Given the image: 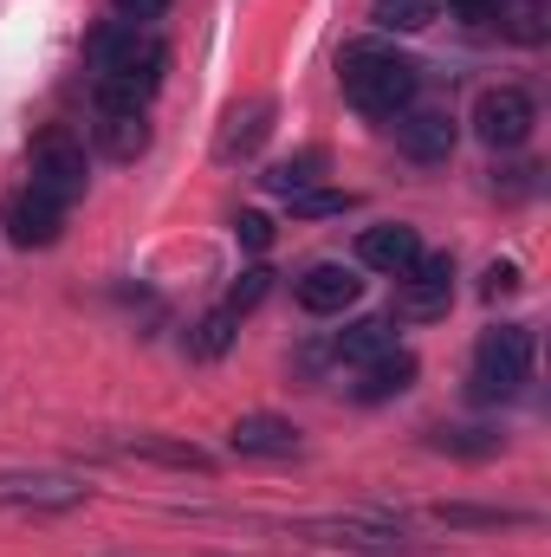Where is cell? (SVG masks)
<instances>
[{
	"mask_svg": "<svg viewBox=\"0 0 551 557\" xmlns=\"http://www.w3.org/2000/svg\"><path fill=\"white\" fill-rule=\"evenodd\" d=\"M390 350V318H357V324H344L338 337H331V357L338 363H370V357H383Z\"/></svg>",
	"mask_w": 551,
	"mask_h": 557,
	"instance_id": "obj_17",
	"label": "cell"
},
{
	"mask_svg": "<svg viewBox=\"0 0 551 557\" xmlns=\"http://www.w3.org/2000/svg\"><path fill=\"white\" fill-rule=\"evenodd\" d=\"M111 13H118L124 26H156V20L169 13V0H111Z\"/></svg>",
	"mask_w": 551,
	"mask_h": 557,
	"instance_id": "obj_27",
	"label": "cell"
},
{
	"mask_svg": "<svg viewBox=\"0 0 551 557\" xmlns=\"http://www.w3.org/2000/svg\"><path fill=\"white\" fill-rule=\"evenodd\" d=\"M85 65H91L98 104H131V111H143V104L162 91L169 46H162L156 26H124V20H111V26H98V33L85 39Z\"/></svg>",
	"mask_w": 551,
	"mask_h": 557,
	"instance_id": "obj_1",
	"label": "cell"
},
{
	"mask_svg": "<svg viewBox=\"0 0 551 557\" xmlns=\"http://www.w3.org/2000/svg\"><path fill=\"white\" fill-rule=\"evenodd\" d=\"M0 221H7V240H13V247H52V240H59V227H65V208L39 201V195L26 188V195H13V201H7V214H0Z\"/></svg>",
	"mask_w": 551,
	"mask_h": 557,
	"instance_id": "obj_13",
	"label": "cell"
},
{
	"mask_svg": "<svg viewBox=\"0 0 551 557\" xmlns=\"http://www.w3.org/2000/svg\"><path fill=\"white\" fill-rule=\"evenodd\" d=\"M292 298H298L311 318H338V311H351V305L364 298V278L351 273L344 260H318V267H305V273L292 278Z\"/></svg>",
	"mask_w": 551,
	"mask_h": 557,
	"instance_id": "obj_8",
	"label": "cell"
},
{
	"mask_svg": "<svg viewBox=\"0 0 551 557\" xmlns=\"http://www.w3.org/2000/svg\"><path fill=\"white\" fill-rule=\"evenodd\" d=\"M298 539L383 557V552H403V519H390V512H325V519H298Z\"/></svg>",
	"mask_w": 551,
	"mask_h": 557,
	"instance_id": "obj_4",
	"label": "cell"
},
{
	"mask_svg": "<svg viewBox=\"0 0 551 557\" xmlns=\"http://www.w3.org/2000/svg\"><path fill=\"white\" fill-rule=\"evenodd\" d=\"M448 298H454V260L448 253H421L403 273V311L409 318H441Z\"/></svg>",
	"mask_w": 551,
	"mask_h": 557,
	"instance_id": "obj_10",
	"label": "cell"
},
{
	"mask_svg": "<svg viewBox=\"0 0 551 557\" xmlns=\"http://www.w3.org/2000/svg\"><path fill=\"white\" fill-rule=\"evenodd\" d=\"M234 240H241L247 253H267V247H273V221H267V214H234Z\"/></svg>",
	"mask_w": 551,
	"mask_h": 557,
	"instance_id": "obj_26",
	"label": "cell"
},
{
	"mask_svg": "<svg viewBox=\"0 0 551 557\" xmlns=\"http://www.w3.org/2000/svg\"><path fill=\"white\" fill-rule=\"evenodd\" d=\"M267 131H273V104L254 98V104L228 111V124H221V137H215V156H221V162H241V156H254V149L267 143Z\"/></svg>",
	"mask_w": 551,
	"mask_h": 557,
	"instance_id": "obj_16",
	"label": "cell"
},
{
	"mask_svg": "<svg viewBox=\"0 0 551 557\" xmlns=\"http://www.w3.org/2000/svg\"><path fill=\"white\" fill-rule=\"evenodd\" d=\"M532 124H539V104L519 85H493V91L474 98V137L487 143V149H526Z\"/></svg>",
	"mask_w": 551,
	"mask_h": 557,
	"instance_id": "obj_5",
	"label": "cell"
},
{
	"mask_svg": "<svg viewBox=\"0 0 551 557\" xmlns=\"http://www.w3.org/2000/svg\"><path fill=\"white\" fill-rule=\"evenodd\" d=\"M441 20V0H377V26L390 33H421Z\"/></svg>",
	"mask_w": 551,
	"mask_h": 557,
	"instance_id": "obj_21",
	"label": "cell"
},
{
	"mask_svg": "<svg viewBox=\"0 0 551 557\" xmlns=\"http://www.w3.org/2000/svg\"><path fill=\"white\" fill-rule=\"evenodd\" d=\"M234 331H241V311H234V305H215V311H208V318L195 324V337H188V350H195L201 363H215V357H221V350L234 344Z\"/></svg>",
	"mask_w": 551,
	"mask_h": 557,
	"instance_id": "obj_19",
	"label": "cell"
},
{
	"mask_svg": "<svg viewBox=\"0 0 551 557\" xmlns=\"http://www.w3.org/2000/svg\"><path fill=\"white\" fill-rule=\"evenodd\" d=\"M434 447H454V454H493L500 434H487V428H448V434H434Z\"/></svg>",
	"mask_w": 551,
	"mask_h": 557,
	"instance_id": "obj_25",
	"label": "cell"
},
{
	"mask_svg": "<svg viewBox=\"0 0 551 557\" xmlns=\"http://www.w3.org/2000/svg\"><path fill=\"white\" fill-rule=\"evenodd\" d=\"M396 149L409 162H448L454 156V124L448 111H403L396 117Z\"/></svg>",
	"mask_w": 551,
	"mask_h": 557,
	"instance_id": "obj_12",
	"label": "cell"
},
{
	"mask_svg": "<svg viewBox=\"0 0 551 557\" xmlns=\"http://www.w3.org/2000/svg\"><path fill=\"white\" fill-rule=\"evenodd\" d=\"M338 85H344V98H351L364 117H403V111L415 104V65L396 52V46H383V39L344 46Z\"/></svg>",
	"mask_w": 551,
	"mask_h": 557,
	"instance_id": "obj_2",
	"label": "cell"
},
{
	"mask_svg": "<svg viewBox=\"0 0 551 557\" xmlns=\"http://www.w3.org/2000/svg\"><path fill=\"white\" fill-rule=\"evenodd\" d=\"M267 292H273V273H267V267H254V273H241V278H234V292H228L221 305H234V311L247 318V311H254V305H260Z\"/></svg>",
	"mask_w": 551,
	"mask_h": 557,
	"instance_id": "obj_23",
	"label": "cell"
},
{
	"mask_svg": "<svg viewBox=\"0 0 551 557\" xmlns=\"http://www.w3.org/2000/svg\"><path fill=\"white\" fill-rule=\"evenodd\" d=\"M228 447L247 460H285V454H298V428L285 416H241L228 428Z\"/></svg>",
	"mask_w": 551,
	"mask_h": 557,
	"instance_id": "obj_11",
	"label": "cell"
},
{
	"mask_svg": "<svg viewBox=\"0 0 551 557\" xmlns=\"http://www.w3.org/2000/svg\"><path fill=\"white\" fill-rule=\"evenodd\" d=\"M0 506H13V512H72V506H85V486L72 473H46V467L0 473Z\"/></svg>",
	"mask_w": 551,
	"mask_h": 557,
	"instance_id": "obj_7",
	"label": "cell"
},
{
	"mask_svg": "<svg viewBox=\"0 0 551 557\" xmlns=\"http://www.w3.org/2000/svg\"><path fill=\"white\" fill-rule=\"evenodd\" d=\"M428 519H441V525H513L519 512H493V506H434Z\"/></svg>",
	"mask_w": 551,
	"mask_h": 557,
	"instance_id": "obj_24",
	"label": "cell"
},
{
	"mask_svg": "<svg viewBox=\"0 0 551 557\" xmlns=\"http://www.w3.org/2000/svg\"><path fill=\"white\" fill-rule=\"evenodd\" d=\"M318 175H325V156H318V149H298L292 162H279L273 175H267V188L292 201V195H305V188H318Z\"/></svg>",
	"mask_w": 551,
	"mask_h": 557,
	"instance_id": "obj_20",
	"label": "cell"
},
{
	"mask_svg": "<svg viewBox=\"0 0 551 557\" xmlns=\"http://www.w3.org/2000/svg\"><path fill=\"white\" fill-rule=\"evenodd\" d=\"M409 383H415V357L390 344L383 357L357 363V383H351V396H357V403H390V396H403Z\"/></svg>",
	"mask_w": 551,
	"mask_h": 557,
	"instance_id": "obj_14",
	"label": "cell"
},
{
	"mask_svg": "<svg viewBox=\"0 0 551 557\" xmlns=\"http://www.w3.org/2000/svg\"><path fill=\"white\" fill-rule=\"evenodd\" d=\"M532 370V331L526 324H493L480 344H474V376H467V396L474 403H506Z\"/></svg>",
	"mask_w": 551,
	"mask_h": 557,
	"instance_id": "obj_3",
	"label": "cell"
},
{
	"mask_svg": "<svg viewBox=\"0 0 551 557\" xmlns=\"http://www.w3.org/2000/svg\"><path fill=\"white\" fill-rule=\"evenodd\" d=\"M500 7H506V0H454V13H461L467 26H500Z\"/></svg>",
	"mask_w": 551,
	"mask_h": 557,
	"instance_id": "obj_29",
	"label": "cell"
},
{
	"mask_svg": "<svg viewBox=\"0 0 551 557\" xmlns=\"http://www.w3.org/2000/svg\"><path fill=\"white\" fill-rule=\"evenodd\" d=\"M480 292H487V298H513V292H519V267H513V260H493L487 278H480Z\"/></svg>",
	"mask_w": 551,
	"mask_h": 557,
	"instance_id": "obj_28",
	"label": "cell"
},
{
	"mask_svg": "<svg viewBox=\"0 0 551 557\" xmlns=\"http://www.w3.org/2000/svg\"><path fill=\"white\" fill-rule=\"evenodd\" d=\"M118 454H131V460H156V467H182V473H208V454L201 447H188V441H124Z\"/></svg>",
	"mask_w": 551,
	"mask_h": 557,
	"instance_id": "obj_18",
	"label": "cell"
},
{
	"mask_svg": "<svg viewBox=\"0 0 551 557\" xmlns=\"http://www.w3.org/2000/svg\"><path fill=\"white\" fill-rule=\"evenodd\" d=\"M357 260L370 267V273H390L403 278L421 260V234L415 227H403V221H383V227H364L357 234Z\"/></svg>",
	"mask_w": 551,
	"mask_h": 557,
	"instance_id": "obj_9",
	"label": "cell"
},
{
	"mask_svg": "<svg viewBox=\"0 0 551 557\" xmlns=\"http://www.w3.org/2000/svg\"><path fill=\"white\" fill-rule=\"evenodd\" d=\"M98 149L111 162H137L149 149V117L131 111V104H98Z\"/></svg>",
	"mask_w": 551,
	"mask_h": 557,
	"instance_id": "obj_15",
	"label": "cell"
},
{
	"mask_svg": "<svg viewBox=\"0 0 551 557\" xmlns=\"http://www.w3.org/2000/svg\"><path fill=\"white\" fill-rule=\"evenodd\" d=\"M344 208H357V195H338V188H305V195H292V214H298V221H325V214H344Z\"/></svg>",
	"mask_w": 551,
	"mask_h": 557,
	"instance_id": "obj_22",
	"label": "cell"
},
{
	"mask_svg": "<svg viewBox=\"0 0 551 557\" xmlns=\"http://www.w3.org/2000/svg\"><path fill=\"white\" fill-rule=\"evenodd\" d=\"M85 182H91V162H85V149L72 137H46L33 149V175H26V188L39 195V201H52V208H72V201H85Z\"/></svg>",
	"mask_w": 551,
	"mask_h": 557,
	"instance_id": "obj_6",
	"label": "cell"
}]
</instances>
